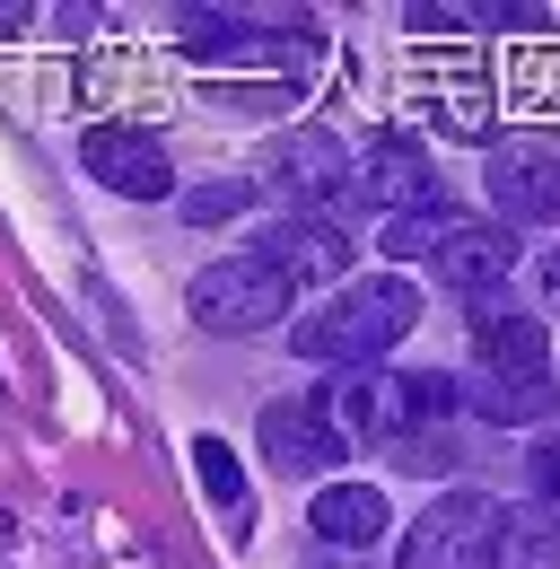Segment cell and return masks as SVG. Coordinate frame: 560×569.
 Segmentation results:
<instances>
[{"instance_id":"obj_1","label":"cell","mask_w":560,"mask_h":569,"mask_svg":"<svg viewBox=\"0 0 560 569\" xmlns=\"http://www.w3.org/2000/svg\"><path fill=\"white\" fill-rule=\"evenodd\" d=\"M456 403H464V386L438 368H342L316 386V421L342 438V456L350 447H403L412 429H438Z\"/></svg>"},{"instance_id":"obj_2","label":"cell","mask_w":560,"mask_h":569,"mask_svg":"<svg viewBox=\"0 0 560 569\" xmlns=\"http://www.w3.org/2000/svg\"><path fill=\"white\" fill-rule=\"evenodd\" d=\"M420 325V289L412 281H342L316 316L289 325V351L298 359H333V368H377L403 333Z\"/></svg>"},{"instance_id":"obj_3","label":"cell","mask_w":560,"mask_h":569,"mask_svg":"<svg viewBox=\"0 0 560 569\" xmlns=\"http://www.w3.org/2000/svg\"><path fill=\"white\" fill-rule=\"evenodd\" d=\"M184 307H193L202 333H272L280 316L298 307V281L280 272L272 254H219V263L193 272Z\"/></svg>"},{"instance_id":"obj_4","label":"cell","mask_w":560,"mask_h":569,"mask_svg":"<svg viewBox=\"0 0 560 569\" xmlns=\"http://www.w3.org/2000/svg\"><path fill=\"white\" fill-rule=\"evenodd\" d=\"M499 535H508V508L490 491H447L403 535V569H499Z\"/></svg>"},{"instance_id":"obj_5","label":"cell","mask_w":560,"mask_h":569,"mask_svg":"<svg viewBox=\"0 0 560 569\" xmlns=\"http://www.w3.org/2000/svg\"><path fill=\"white\" fill-rule=\"evenodd\" d=\"M482 193L499 219L543 228V219H560V158L543 141H490L482 149Z\"/></svg>"},{"instance_id":"obj_6","label":"cell","mask_w":560,"mask_h":569,"mask_svg":"<svg viewBox=\"0 0 560 569\" xmlns=\"http://www.w3.org/2000/svg\"><path fill=\"white\" fill-rule=\"evenodd\" d=\"M79 167L106 184V193H123V202H167L176 193V176H167V149L132 132V123H97L88 141H79Z\"/></svg>"},{"instance_id":"obj_7","label":"cell","mask_w":560,"mask_h":569,"mask_svg":"<svg viewBox=\"0 0 560 569\" xmlns=\"http://www.w3.org/2000/svg\"><path fill=\"white\" fill-rule=\"evenodd\" d=\"M342 176H350V149L333 132H280L272 158H263V184L280 202H298V211H324L342 193Z\"/></svg>"},{"instance_id":"obj_8","label":"cell","mask_w":560,"mask_h":569,"mask_svg":"<svg viewBox=\"0 0 560 569\" xmlns=\"http://www.w3.org/2000/svg\"><path fill=\"white\" fill-rule=\"evenodd\" d=\"M254 254H272L298 289H342V272H350V237L333 211H289Z\"/></svg>"},{"instance_id":"obj_9","label":"cell","mask_w":560,"mask_h":569,"mask_svg":"<svg viewBox=\"0 0 560 569\" xmlns=\"http://www.w3.org/2000/svg\"><path fill=\"white\" fill-rule=\"evenodd\" d=\"M359 193H368V202H377L386 219H403V211H429V202H438L429 149H420V141H403V132L368 141V158H359Z\"/></svg>"},{"instance_id":"obj_10","label":"cell","mask_w":560,"mask_h":569,"mask_svg":"<svg viewBox=\"0 0 560 569\" xmlns=\"http://www.w3.org/2000/svg\"><path fill=\"white\" fill-rule=\"evenodd\" d=\"M429 272H438L447 289H464V298H490V289L517 272V237H508V228H482V219H464Z\"/></svg>"},{"instance_id":"obj_11","label":"cell","mask_w":560,"mask_h":569,"mask_svg":"<svg viewBox=\"0 0 560 569\" xmlns=\"http://www.w3.org/2000/svg\"><path fill=\"white\" fill-rule=\"evenodd\" d=\"M254 438H263L272 473H324V465L342 456V438H333V429L316 421V403H263Z\"/></svg>"},{"instance_id":"obj_12","label":"cell","mask_w":560,"mask_h":569,"mask_svg":"<svg viewBox=\"0 0 560 569\" xmlns=\"http://www.w3.org/2000/svg\"><path fill=\"white\" fill-rule=\"evenodd\" d=\"M473 351H482V368H499V377H543V359H552V333H543V316L482 307V316H473Z\"/></svg>"},{"instance_id":"obj_13","label":"cell","mask_w":560,"mask_h":569,"mask_svg":"<svg viewBox=\"0 0 560 569\" xmlns=\"http://www.w3.org/2000/svg\"><path fill=\"white\" fill-rule=\"evenodd\" d=\"M456 386H464V412H473V421H552V377H499V368H482V377H456Z\"/></svg>"},{"instance_id":"obj_14","label":"cell","mask_w":560,"mask_h":569,"mask_svg":"<svg viewBox=\"0 0 560 569\" xmlns=\"http://www.w3.org/2000/svg\"><path fill=\"white\" fill-rule=\"evenodd\" d=\"M307 517H316L324 543H377V535H386V491H377V482H324Z\"/></svg>"},{"instance_id":"obj_15","label":"cell","mask_w":560,"mask_h":569,"mask_svg":"<svg viewBox=\"0 0 560 569\" xmlns=\"http://www.w3.org/2000/svg\"><path fill=\"white\" fill-rule=\"evenodd\" d=\"M184 53L193 62H272L280 36H246V18H228V9H184Z\"/></svg>"},{"instance_id":"obj_16","label":"cell","mask_w":560,"mask_h":569,"mask_svg":"<svg viewBox=\"0 0 560 569\" xmlns=\"http://www.w3.org/2000/svg\"><path fill=\"white\" fill-rule=\"evenodd\" d=\"M499 569H560V508H552V499H526V508H508Z\"/></svg>"},{"instance_id":"obj_17","label":"cell","mask_w":560,"mask_h":569,"mask_svg":"<svg viewBox=\"0 0 560 569\" xmlns=\"http://www.w3.org/2000/svg\"><path fill=\"white\" fill-rule=\"evenodd\" d=\"M456 228H464V211H447V202H429V211H403V219H386V228H377V246H386L394 263H420V254L438 263Z\"/></svg>"},{"instance_id":"obj_18","label":"cell","mask_w":560,"mask_h":569,"mask_svg":"<svg viewBox=\"0 0 560 569\" xmlns=\"http://www.w3.org/2000/svg\"><path fill=\"white\" fill-rule=\"evenodd\" d=\"M193 482H202L228 517H246V465H237V447H228V438H210V429L193 438Z\"/></svg>"},{"instance_id":"obj_19","label":"cell","mask_w":560,"mask_h":569,"mask_svg":"<svg viewBox=\"0 0 560 569\" xmlns=\"http://www.w3.org/2000/svg\"><path fill=\"white\" fill-rule=\"evenodd\" d=\"M456 456H464V447H456L447 429H412V438L394 447V465H403V473H456Z\"/></svg>"},{"instance_id":"obj_20","label":"cell","mask_w":560,"mask_h":569,"mask_svg":"<svg viewBox=\"0 0 560 569\" xmlns=\"http://www.w3.org/2000/svg\"><path fill=\"white\" fill-rule=\"evenodd\" d=\"M246 202H254V184H193V193H184L176 211L193 219V228H210V219H237Z\"/></svg>"},{"instance_id":"obj_21","label":"cell","mask_w":560,"mask_h":569,"mask_svg":"<svg viewBox=\"0 0 560 569\" xmlns=\"http://www.w3.org/2000/svg\"><path fill=\"white\" fill-rule=\"evenodd\" d=\"M526 473H534V499H560V447H534Z\"/></svg>"},{"instance_id":"obj_22","label":"cell","mask_w":560,"mask_h":569,"mask_svg":"<svg viewBox=\"0 0 560 569\" xmlns=\"http://www.w3.org/2000/svg\"><path fill=\"white\" fill-rule=\"evenodd\" d=\"M543 298H552V307H560V254H552V263H543Z\"/></svg>"},{"instance_id":"obj_23","label":"cell","mask_w":560,"mask_h":569,"mask_svg":"<svg viewBox=\"0 0 560 569\" xmlns=\"http://www.w3.org/2000/svg\"><path fill=\"white\" fill-rule=\"evenodd\" d=\"M18 27H27V9H0V36H18Z\"/></svg>"},{"instance_id":"obj_24","label":"cell","mask_w":560,"mask_h":569,"mask_svg":"<svg viewBox=\"0 0 560 569\" xmlns=\"http://www.w3.org/2000/svg\"><path fill=\"white\" fill-rule=\"evenodd\" d=\"M552 508H560V499H552Z\"/></svg>"}]
</instances>
